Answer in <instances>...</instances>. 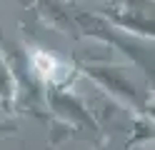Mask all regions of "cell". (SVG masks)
I'll list each match as a JSON object with an SVG mask.
<instances>
[{
  "instance_id": "1",
  "label": "cell",
  "mask_w": 155,
  "mask_h": 150,
  "mask_svg": "<svg viewBox=\"0 0 155 150\" xmlns=\"http://www.w3.org/2000/svg\"><path fill=\"white\" fill-rule=\"evenodd\" d=\"M95 78L100 80V83H105L110 90H115L118 95H123L125 100H130V103L138 105V93H135V88L133 83H128V80H123V78H113V73H108V70H93Z\"/></svg>"
},
{
  "instance_id": "2",
  "label": "cell",
  "mask_w": 155,
  "mask_h": 150,
  "mask_svg": "<svg viewBox=\"0 0 155 150\" xmlns=\"http://www.w3.org/2000/svg\"><path fill=\"white\" fill-rule=\"evenodd\" d=\"M13 93H15V83H13V73L8 70L5 60L0 58V103L8 105L13 100Z\"/></svg>"
}]
</instances>
